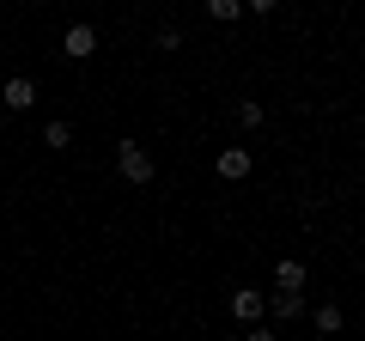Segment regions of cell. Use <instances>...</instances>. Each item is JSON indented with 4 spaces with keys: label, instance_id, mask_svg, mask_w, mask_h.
Segmentation results:
<instances>
[{
    "label": "cell",
    "instance_id": "cell-1",
    "mask_svg": "<svg viewBox=\"0 0 365 341\" xmlns=\"http://www.w3.org/2000/svg\"><path fill=\"white\" fill-rule=\"evenodd\" d=\"M116 165H122L128 183H153V177H158V170H153V153H146L140 141H122V146H116Z\"/></svg>",
    "mask_w": 365,
    "mask_h": 341
},
{
    "label": "cell",
    "instance_id": "cell-2",
    "mask_svg": "<svg viewBox=\"0 0 365 341\" xmlns=\"http://www.w3.org/2000/svg\"><path fill=\"white\" fill-rule=\"evenodd\" d=\"M262 311H268V292H256V287H237L232 292V317H237V323L262 329Z\"/></svg>",
    "mask_w": 365,
    "mask_h": 341
},
{
    "label": "cell",
    "instance_id": "cell-3",
    "mask_svg": "<svg viewBox=\"0 0 365 341\" xmlns=\"http://www.w3.org/2000/svg\"><path fill=\"white\" fill-rule=\"evenodd\" d=\"M37 104V79H6V86H0V110H31Z\"/></svg>",
    "mask_w": 365,
    "mask_h": 341
},
{
    "label": "cell",
    "instance_id": "cell-4",
    "mask_svg": "<svg viewBox=\"0 0 365 341\" xmlns=\"http://www.w3.org/2000/svg\"><path fill=\"white\" fill-rule=\"evenodd\" d=\"M91 49H98V31H91V25H67V37H61V55H67V61H86Z\"/></svg>",
    "mask_w": 365,
    "mask_h": 341
},
{
    "label": "cell",
    "instance_id": "cell-5",
    "mask_svg": "<svg viewBox=\"0 0 365 341\" xmlns=\"http://www.w3.org/2000/svg\"><path fill=\"white\" fill-rule=\"evenodd\" d=\"M250 165H256V158H250V146H225V153H220V177H225V183L250 177Z\"/></svg>",
    "mask_w": 365,
    "mask_h": 341
},
{
    "label": "cell",
    "instance_id": "cell-6",
    "mask_svg": "<svg viewBox=\"0 0 365 341\" xmlns=\"http://www.w3.org/2000/svg\"><path fill=\"white\" fill-rule=\"evenodd\" d=\"M274 287H280V292H304V263H299V256H287V263L274 268Z\"/></svg>",
    "mask_w": 365,
    "mask_h": 341
},
{
    "label": "cell",
    "instance_id": "cell-7",
    "mask_svg": "<svg viewBox=\"0 0 365 341\" xmlns=\"http://www.w3.org/2000/svg\"><path fill=\"white\" fill-rule=\"evenodd\" d=\"M268 311L280 317V323H292V317H304V292H274V299H268Z\"/></svg>",
    "mask_w": 365,
    "mask_h": 341
},
{
    "label": "cell",
    "instance_id": "cell-8",
    "mask_svg": "<svg viewBox=\"0 0 365 341\" xmlns=\"http://www.w3.org/2000/svg\"><path fill=\"white\" fill-rule=\"evenodd\" d=\"M311 323H317V335H335V329H341V305H335V299H329V305H317V317H311Z\"/></svg>",
    "mask_w": 365,
    "mask_h": 341
},
{
    "label": "cell",
    "instance_id": "cell-9",
    "mask_svg": "<svg viewBox=\"0 0 365 341\" xmlns=\"http://www.w3.org/2000/svg\"><path fill=\"white\" fill-rule=\"evenodd\" d=\"M207 19H220V25H232V19H244V0H207Z\"/></svg>",
    "mask_w": 365,
    "mask_h": 341
},
{
    "label": "cell",
    "instance_id": "cell-10",
    "mask_svg": "<svg viewBox=\"0 0 365 341\" xmlns=\"http://www.w3.org/2000/svg\"><path fill=\"white\" fill-rule=\"evenodd\" d=\"M43 141H49V146H67V141H73V128H67V122H49V128H43Z\"/></svg>",
    "mask_w": 365,
    "mask_h": 341
},
{
    "label": "cell",
    "instance_id": "cell-11",
    "mask_svg": "<svg viewBox=\"0 0 365 341\" xmlns=\"http://www.w3.org/2000/svg\"><path fill=\"white\" fill-rule=\"evenodd\" d=\"M237 122L244 128H262V104H237Z\"/></svg>",
    "mask_w": 365,
    "mask_h": 341
},
{
    "label": "cell",
    "instance_id": "cell-12",
    "mask_svg": "<svg viewBox=\"0 0 365 341\" xmlns=\"http://www.w3.org/2000/svg\"><path fill=\"white\" fill-rule=\"evenodd\" d=\"M244 341H280V335H274V329H250Z\"/></svg>",
    "mask_w": 365,
    "mask_h": 341
}]
</instances>
